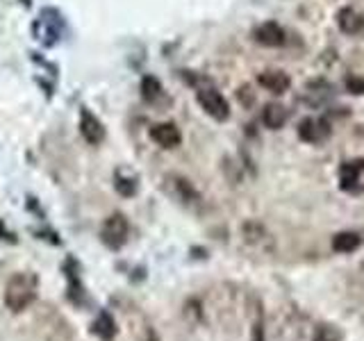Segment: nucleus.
I'll use <instances>...</instances> for the list:
<instances>
[{
  "mask_svg": "<svg viewBox=\"0 0 364 341\" xmlns=\"http://www.w3.org/2000/svg\"><path fill=\"white\" fill-rule=\"evenodd\" d=\"M257 82H259V87H264L267 91H271V94H276V96H282L284 91L291 87L289 75L282 73V71H264V73H259Z\"/></svg>",
  "mask_w": 364,
  "mask_h": 341,
  "instance_id": "9b49d317",
  "label": "nucleus"
},
{
  "mask_svg": "<svg viewBox=\"0 0 364 341\" xmlns=\"http://www.w3.org/2000/svg\"><path fill=\"white\" fill-rule=\"evenodd\" d=\"M164 189L173 196L178 202L182 205H198L200 202V196H198V191L193 189V185L187 180V178H182V175H166L164 180Z\"/></svg>",
  "mask_w": 364,
  "mask_h": 341,
  "instance_id": "39448f33",
  "label": "nucleus"
},
{
  "mask_svg": "<svg viewBox=\"0 0 364 341\" xmlns=\"http://www.w3.org/2000/svg\"><path fill=\"white\" fill-rule=\"evenodd\" d=\"M253 39L259 45H267V48H280V45L287 41V34H284V30L278 26V23L269 21L253 30Z\"/></svg>",
  "mask_w": 364,
  "mask_h": 341,
  "instance_id": "0eeeda50",
  "label": "nucleus"
},
{
  "mask_svg": "<svg viewBox=\"0 0 364 341\" xmlns=\"http://www.w3.org/2000/svg\"><path fill=\"white\" fill-rule=\"evenodd\" d=\"M151 139L164 151H173L182 144V134L176 123H157L151 128Z\"/></svg>",
  "mask_w": 364,
  "mask_h": 341,
  "instance_id": "423d86ee",
  "label": "nucleus"
},
{
  "mask_svg": "<svg viewBox=\"0 0 364 341\" xmlns=\"http://www.w3.org/2000/svg\"><path fill=\"white\" fill-rule=\"evenodd\" d=\"M80 132H82L85 141L91 146H98L105 139V128H102V123L89 109L80 112Z\"/></svg>",
  "mask_w": 364,
  "mask_h": 341,
  "instance_id": "1a4fd4ad",
  "label": "nucleus"
},
{
  "mask_svg": "<svg viewBox=\"0 0 364 341\" xmlns=\"http://www.w3.org/2000/svg\"><path fill=\"white\" fill-rule=\"evenodd\" d=\"M335 96V89L333 85L323 82V80H314L305 87V94H303V100L307 102L310 107H323L326 102H330Z\"/></svg>",
  "mask_w": 364,
  "mask_h": 341,
  "instance_id": "9d476101",
  "label": "nucleus"
},
{
  "mask_svg": "<svg viewBox=\"0 0 364 341\" xmlns=\"http://www.w3.org/2000/svg\"><path fill=\"white\" fill-rule=\"evenodd\" d=\"M117 191L121 193V196H134V191H136V182L119 178V180H117Z\"/></svg>",
  "mask_w": 364,
  "mask_h": 341,
  "instance_id": "6ab92c4d",
  "label": "nucleus"
},
{
  "mask_svg": "<svg viewBox=\"0 0 364 341\" xmlns=\"http://www.w3.org/2000/svg\"><path fill=\"white\" fill-rule=\"evenodd\" d=\"M344 85H346V91L353 96H362L364 94V77L360 75H348L344 80Z\"/></svg>",
  "mask_w": 364,
  "mask_h": 341,
  "instance_id": "a211bd4d",
  "label": "nucleus"
},
{
  "mask_svg": "<svg viewBox=\"0 0 364 341\" xmlns=\"http://www.w3.org/2000/svg\"><path fill=\"white\" fill-rule=\"evenodd\" d=\"M91 328H94V332L102 341H112L114 337H117V323H114V318H112L109 312H100Z\"/></svg>",
  "mask_w": 364,
  "mask_h": 341,
  "instance_id": "2eb2a0df",
  "label": "nucleus"
},
{
  "mask_svg": "<svg viewBox=\"0 0 364 341\" xmlns=\"http://www.w3.org/2000/svg\"><path fill=\"white\" fill-rule=\"evenodd\" d=\"M299 136L305 144H321L330 136V125L321 119H303L299 123Z\"/></svg>",
  "mask_w": 364,
  "mask_h": 341,
  "instance_id": "6e6552de",
  "label": "nucleus"
},
{
  "mask_svg": "<svg viewBox=\"0 0 364 341\" xmlns=\"http://www.w3.org/2000/svg\"><path fill=\"white\" fill-rule=\"evenodd\" d=\"M141 96H144V100H148V102H155L159 96H162V85H159V80H157V77L146 75V77L141 80Z\"/></svg>",
  "mask_w": 364,
  "mask_h": 341,
  "instance_id": "dca6fc26",
  "label": "nucleus"
},
{
  "mask_svg": "<svg viewBox=\"0 0 364 341\" xmlns=\"http://www.w3.org/2000/svg\"><path fill=\"white\" fill-rule=\"evenodd\" d=\"M146 341H159V337H157L155 332H148V337H146Z\"/></svg>",
  "mask_w": 364,
  "mask_h": 341,
  "instance_id": "412c9836",
  "label": "nucleus"
},
{
  "mask_svg": "<svg viewBox=\"0 0 364 341\" xmlns=\"http://www.w3.org/2000/svg\"><path fill=\"white\" fill-rule=\"evenodd\" d=\"M128 232H130L128 219H125L123 214H112L100 227V239L107 248L119 250L125 242H128Z\"/></svg>",
  "mask_w": 364,
  "mask_h": 341,
  "instance_id": "7ed1b4c3",
  "label": "nucleus"
},
{
  "mask_svg": "<svg viewBox=\"0 0 364 341\" xmlns=\"http://www.w3.org/2000/svg\"><path fill=\"white\" fill-rule=\"evenodd\" d=\"M39 280L34 273H16L11 276L5 287V305L11 312H23L37 298Z\"/></svg>",
  "mask_w": 364,
  "mask_h": 341,
  "instance_id": "f257e3e1",
  "label": "nucleus"
},
{
  "mask_svg": "<svg viewBox=\"0 0 364 341\" xmlns=\"http://www.w3.org/2000/svg\"><path fill=\"white\" fill-rule=\"evenodd\" d=\"M312 341H341V330L333 323H318L314 328Z\"/></svg>",
  "mask_w": 364,
  "mask_h": 341,
  "instance_id": "f3484780",
  "label": "nucleus"
},
{
  "mask_svg": "<svg viewBox=\"0 0 364 341\" xmlns=\"http://www.w3.org/2000/svg\"><path fill=\"white\" fill-rule=\"evenodd\" d=\"M333 250L339 255H350V253H355V250L362 246V237L358 232H353V230H346V232H337L333 237Z\"/></svg>",
  "mask_w": 364,
  "mask_h": 341,
  "instance_id": "ddd939ff",
  "label": "nucleus"
},
{
  "mask_svg": "<svg viewBox=\"0 0 364 341\" xmlns=\"http://www.w3.org/2000/svg\"><path fill=\"white\" fill-rule=\"evenodd\" d=\"M253 341H267L264 323H262V312H257V321L253 323Z\"/></svg>",
  "mask_w": 364,
  "mask_h": 341,
  "instance_id": "aec40b11",
  "label": "nucleus"
},
{
  "mask_svg": "<svg viewBox=\"0 0 364 341\" xmlns=\"http://www.w3.org/2000/svg\"><path fill=\"white\" fill-rule=\"evenodd\" d=\"M339 189L350 193V196H360L364 193V159H348L339 166Z\"/></svg>",
  "mask_w": 364,
  "mask_h": 341,
  "instance_id": "f03ea898",
  "label": "nucleus"
},
{
  "mask_svg": "<svg viewBox=\"0 0 364 341\" xmlns=\"http://www.w3.org/2000/svg\"><path fill=\"white\" fill-rule=\"evenodd\" d=\"M337 26L346 34H360L364 30V14H360L353 7H344L337 14Z\"/></svg>",
  "mask_w": 364,
  "mask_h": 341,
  "instance_id": "f8f14e48",
  "label": "nucleus"
},
{
  "mask_svg": "<svg viewBox=\"0 0 364 341\" xmlns=\"http://www.w3.org/2000/svg\"><path fill=\"white\" fill-rule=\"evenodd\" d=\"M196 98L200 102V107L205 109V114L212 117L214 121H228V117H230V105H228V100L216 89L200 87L196 91Z\"/></svg>",
  "mask_w": 364,
  "mask_h": 341,
  "instance_id": "20e7f679",
  "label": "nucleus"
},
{
  "mask_svg": "<svg viewBox=\"0 0 364 341\" xmlns=\"http://www.w3.org/2000/svg\"><path fill=\"white\" fill-rule=\"evenodd\" d=\"M0 237H7V232H5V227H3V223H0Z\"/></svg>",
  "mask_w": 364,
  "mask_h": 341,
  "instance_id": "4be33fe9",
  "label": "nucleus"
},
{
  "mask_svg": "<svg viewBox=\"0 0 364 341\" xmlns=\"http://www.w3.org/2000/svg\"><path fill=\"white\" fill-rule=\"evenodd\" d=\"M262 121H264L269 130H280L284 121H287V109H284L280 102H269L264 112H262Z\"/></svg>",
  "mask_w": 364,
  "mask_h": 341,
  "instance_id": "4468645a",
  "label": "nucleus"
}]
</instances>
